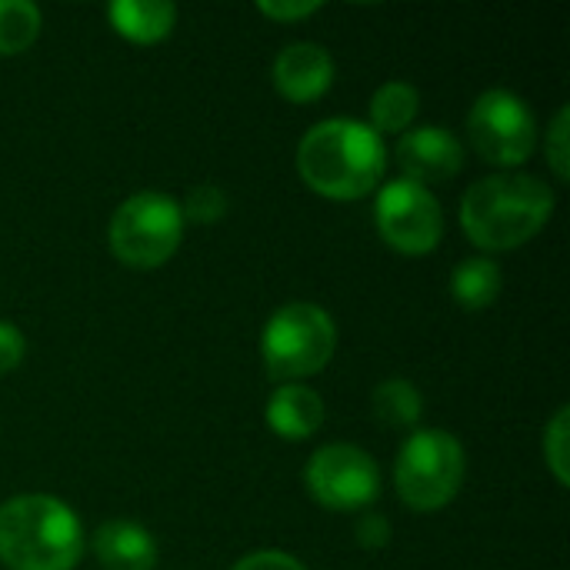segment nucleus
I'll return each instance as SVG.
<instances>
[{"label": "nucleus", "instance_id": "nucleus-23", "mask_svg": "<svg viewBox=\"0 0 570 570\" xmlns=\"http://www.w3.org/2000/svg\"><path fill=\"white\" fill-rule=\"evenodd\" d=\"M27 354V337L17 324L0 321V374H10L13 367H20Z\"/></svg>", "mask_w": 570, "mask_h": 570}, {"label": "nucleus", "instance_id": "nucleus-9", "mask_svg": "<svg viewBox=\"0 0 570 570\" xmlns=\"http://www.w3.org/2000/svg\"><path fill=\"white\" fill-rule=\"evenodd\" d=\"M374 224L387 247L421 257L431 254L444 237V207L431 187L397 177L377 190Z\"/></svg>", "mask_w": 570, "mask_h": 570}, {"label": "nucleus", "instance_id": "nucleus-24", "mask_svg": "<svg viewBox=\"0 0 570 570\" xmlns=\"http://www.w3.org/2000/svg\"><path fill=\"white\" fill-rule=\"evenodd\" d=\"M257 10L271 20H281V23H291V20H307L311 13L321 10V0H261Z\"/></svg>", "mask_w": 570, "mask_h": 570}, {"label": "nucleus", "instance_id": "nucleus-16", "mask_svg": "<svg viewBox=\"0 0 570 570\" xmlns=\"http://www.w3.org/2000/svg\"><path fill=\"white\" fill-rule=\"evenodd\" d=\"M371 407H374V417L384 428L411 431L424 417V394L411 381H404V377H387V381H381L374 387Z\"/></svg>", "mask_w": 570, "mask_h": 570}, {"label": "nucleus", "instance_id": "nucleus-14", "mask_svg": "<svg viewBox=\"0 0 570 570\" xmlns=\"http://www.w3.org/2000/svg\"><path fill=\"white\" fill-rule=\"evenodd\" d=\"M110 27L134 43H157L177 27V7L170 0H114L107 7Z\"/></svg>", "mask_w": 570, "mask_h": 570}, {"label": "nucleus", "instance_id": "nucleus-1", "mask_svg": "<svg viewBox=\"0 0 570 570\" xmlns=\"http://www.w3.org/2000/svg\"><path fill=\"white\" fill-rule=\"evenodd\" d=\"M387 170L384 137L354 117H327L314 124L297 144L301 180L331 200L367 197Z\"/></svg>", "mask_w": 570, "mask_h": 570}, {"label": "nucleus", "instance_id": "nucleus-10", "mask_svg": "<svg viewBox=\"0 0 570 570\" xmlns=\"http://www.w3.org/2000/svg\"><path fill=\"white\" fill-rule=\"evenodd\" d=\"M397 164L404 180H414L421 187L441 184L461 174L464 167V144L451 127H414L401 134L397 140Z\"/></svg>", "mask_w": 570, "mask_h": 570}, {"label": "nucleus", "instance_id": "nucleus-13", "mask_svg": "<svg viewBox=\"0 0 570 570\" xmlns=\"http://www.w3.org/2000/svg\"><path fill=\"white\" fill-rule=\"evenodd\" d=\"M94 558L104 570H154L157 541L137 521H104L90 538Z\"/></svg>", "mask_w": 570, "mask_h": 570}, {"label": "nucleus", "instance_id": "nucleus-20", "mask_svg": "<svg viewBox=\"0 0 570 570\" xmlns=\"http://www.w3.org/2000/svg\"><path fill=\"white\" fill-rule=\"evenodd\" d=\"M180 214L194 224H217L227 217V194L217 184H197L180 204Z\"/></svg>", "mask_w": 570, "mask_h": 570}, {"label": "nucleus", "instance_id": "nucleus-17", "mask_svg": "<svg viewBox=\"0 0 570 570\" xmlns=\"http://www.w3.org/2000/svg\"><path fill=\"white\" fill-rule=\"evenodd\" d=\"M421 110V94L407 80H387L371 97V127L377 134H404Z\"/></svg>", "mask_w": 570, "mask_h": 570}, {"label": "nucleus", "instance_id": "nucleus-11", "mask_svg": "<svg viewBox=\"0 0 570 570\" xmlns=\"http://www.w3.org/2000/svg\"><path fill=\"white\" fill-rule=\"evenodd\" d=\"M271 77H274V87L281 97H287L294 104H311L331 90L334 57L327 47H321L314 40H294L277 53Z\"/></svg>", "mask_w": 570, "mask_h": 570}, {"label": "nucleus", "instance_id": "nucleus-21", "mask_svg": "<svg viewBox=\"0 0 570 570\" xmlns=\"http://www.w3.org/2000/svg\"><path fill=\"white\" fill-rule=\"evenodd\" d=\"M570 107L564 104L558 114H554V120H551V127H548V137H544V154H548V164H551V170H554V177L558 180H568L570 177Z\"/></svg>", "mask_w": 570, "mask_h": 570}, {"label": "nucleus", "instance_id": "nucleus-2", "mask_svg": "<svg viewBox=\"0 0 570 570\" xmlns=\"http://www.w3.org/2000/svg\"><path fill=\"white\" fill-rule=\"evenodd\" d=\"M554 190L524 170L474 180L461 197V227L481 250H514L538 237L554 214Z\"/></svg>", "mask_w": 570, "mask_h": 570}, {"label": "nucleus", "instance_id": "nucleus-15", "mask_svg": "<svg viewBox=\"0 0 570 570\" xmlns=\"http://www.w3.org/2000/svg\"><path fill=\"white\" fill-rule=\"evenodd\" d=\"M504 274L494 257H468L451 274V297L464 311H484L501 297Z\"/></svg>", "mask_w": 570, "mask_h": 570}, {"label": "nucleus", "instance_id": "nucleus-4", "mask_svg": "<svg viewBox=\"0 0 570 570\" xmlns=\"http://www.w3.org/2000/svg\"><path fill=\"white\" fill-rule=\"evenodd\" d=\"M468 474L464 444L441 428L411 431L394 461V488L397 498L421 514H434L448 508Z\"/></svg>", "mask_w": 570, "mask_h": 570}, {"label": "nucleus", "instance_id": "nucleus-5", "mask_svg": "<svg viewBox=\"0 0 570 570\" xmlns=\"http://www.w3.org/2000/svg\"><path fill=\"white\" fill-rule=\"evenodd\" d=\"M337 351L334 317L311 301L284 304L271 314L261 334L264 367L274 381L294 384L311 374H321Z\"/></svg>", "mask_w": 570, "mask_h": 570}, {"label": "nucleus", "instance_id": "nucleus-12", "mask_svg": "<svg viewBox=\"0 0 570 570\" xmlns=\"http://www.w3.org/2000/svg\"><path fill=\"white\" fill-rule=\"evenodd\" d=\"M324 397L307 387L304 381H294V384H277V391L267 397V428L284 438V441H307L321 431L324 424Z\"/></svg>", "mask_w": 570, "mask_h": 570}, {"label": "nucleus", "instance_id": "nucleus-3", "mask_svg": "<svg viewBox=\"0 0 570 570\" xmlns=\"http://www.w3.org/2000/svg\"><path fill=\"white\" fill-rule=\"evenodd\" d=\"M87 538L73 508L53 494H17L0 504V561L10 570H73Z\"/></svg>", "mask_w": 570, "mask_h": 570}, {"label": "nucleus", "instance_id": "nucleus-22", "mask_svg": "<svg viewBox=\"0 0 570 570\" xmlns=\"http://www.w3.org/2000/svg\"><path fill=\"white\" fill-rule=\"evenodd\" d=\"M354 541L364 551H381L391 544V521L377 511H364L354 524Z\"/></svg>", "mask_w": 570, "mask_h": 570}, {"label": "nucleus", "instance_id": "nucleus-18", "mask_svg": "<svg viewBox=\"0 0 570 570\" xmlns=\"http://www.w3.org/2000/svg\"><path fill=\"white\" fill-rule=\"evenodd\" d=\"M43 27V13L30 0H0V57L27 50Z\"/></svg>", "mask_w": 570, "mask_h": 570}, {"label": "nucleus", "instance_id": "nucleus-25", "mask_svg": "<svg viewBox=\"0 0 570 570\" xmlns=\"http://www.w3.org/2000/svg\"><path fill=\"white\" fill-rule=\"evenodd\" d=\"M230 570H307L304 561H297L287 551H254L247 558H240Z\"/></svg>", "mask_w": 570, "mask_h": 570}, {"label": "nucleus", "instance_id": "nucleus-7", "mask_svg": "<svg viewBox=\"0 0 570 570\" xmlns=\"http://www.w3.org/2000/svg\"><path fill=\"white\" fill-rule=\"evenodd\" d=\"M468 140L481 160L514 170L538 147V120L524 97L504 87L484 90L468 114Z\"/></svg>", "mask_w": 570, "mask_h": 570}, {"label": "nucleus", "instance_id": "nucleus-8", "mask_svg": "<svg viewBox=\"0 0 570 570\" xmlns=\"http://www.w3.org/2000/svg\"><path fill=\"white\" fill-rule=\"evenodd\" d=\"M304 484L311 498L337 514L364 511L377 501L381 494V471L377 461L347 441L324 444L311 454L304 468Z\"/></svg>", "mask_w": 570, "mask_h": 570}, {"label": "nucleus", "instance_id": "nucleus-6", "mask_svg": "<svg viewBox=\"0 0 570 570\" xmlns=\"http://www.w3.org/2000/svg\"><path fill=\"white\" fill-rule=\"evenodd\" d=\"M184 224L180 200L160 190H140L110 214L107 247L120 264L134 271H154L177 254Z\"/></svg>", "mask_w": 570, "mask_h": 570}, {"label": "nucleus", "instance_id": "nucleus-19", "mask_svg": "<svg viewBox=\"0 0 570 570\" xmlns=\"http://www.w3.org/2000/svg\"><path fill=\"white\" fill-rule=\"evenodd\" d=\"M544 461L554 474V481L561 488L570 484V407H558V414L551 417L548 431H544Z\"/></svg>", "mask_w": 570, "mask_h": 570}]
</instances>
